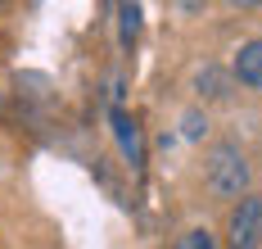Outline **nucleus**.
Wrapping results in <instances>:
<instances>
[{"label":"nucleus","instance_id":"nucleus-4","mask_svg":"<svg viewBox=\"0 0 262 249\" xmlns=\"http://www.w3.org/2000/svg\"><path fill=\"white\" fill-rule=\"evenodd\" d=\"M231 73H235L239 86H253L262 91V41H244L235 50V64H231Z\"/></svg>","mask_w":262,"mask_h":249},{"label":"nucleus","instance_id":"nucleus-6","mask_svg":"<svg viewBox=\"0 0 262 249\" xmlns=\"http://www.w3.org/2000/svg\"><path fill=\"white\" fill-rule=\"evenodd\" d=\"M136 32H140V5H118V36H122V46L136 41Z\"/></svg>","mask_w":262,"mask_h":249},{"label":"nucleus","instance_id":"nucleus-3","mask_svg":"<svg viewBox=\"0 0 262 249\" xmlns=\"http://www.w3.org/2000/svg\"><path fill=\"white\" fill-rule=\"evenodd\" d=\"M113 140H118V150H122V159H127L136 172L145 168V132H140V122H136V113L127 109H113Z\"/></svg>","mask_w":262,"mask_h":249},{"label":"nucleus","instance_id":"nucleus-7","mask_svg":"<svg viewBox=\"0 0 262 249\" xmlns=\"http://www.w3.org/2000/svg\"><path fill=\"white\" fill-rule=\"evenodd\" d=\"M172 249H217V236H212L208 226H190Z\"/></svg>","mask_w":262,"mask_h":249},{"label":"nucleus","instance_id":"nucleus-5","mask_svg":"<svg viewBox=\"0 0 262 249\" xmlns=\"http://www.w3.org/2000/svg\"><path fill=\"white\" fill-rule=\"evenodd\" d=\"M194 86H199V95H208V100H226V95H231V77H226L222 68H212V64L194 77Z\"/></svg>","mask_w":262,"mask_h":249},{"label":"nucleus","instance_id":"nucleus-1","mask_svg":"<svg viewBox=\"0 0 262 249\" xmlns=\"http://www.w3.org/2000/svg\"><path fill=\"white\" fill-rule=\"evenodd\" d=\"M204 181L217 199H244L249 195V181H253V168L244 159V150L222 140L208 150V163H204Z\"/></svg>","mask_w":262,"mask_h":249},{"label":"nucleus","instance_id":"nucleus-8","mask_svg":"<svg viewBox=\"0 0 262 249\" xmlns=\"http://www.w3.org/2000/svg\"><path fill=\"white\" fill-rule=\"evenodd\" d=\"M204 132H208V118H204L199 109H185L181 113V136L185 140H204Z\"/></svg>","mask_w":262,"mask_h":249},{"label":"nucleus","instance_id":"nucleus-2","mask_svg":"<svg viewBox=\"0 0 262 249\" xmlns=\"http://www.w3.org/2000/svg\"><path fill=\"white\" fill-rule=\"evenodd\" d=\"M262 245V195H244L226 222V249H258Z\"/></svg>","mask_w":262,"mask_h":249}]
</instances>
